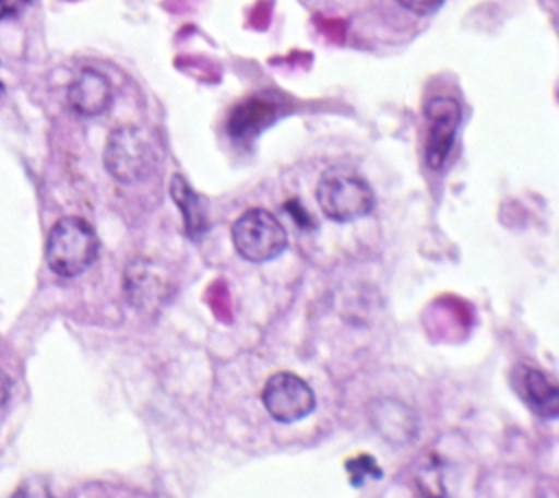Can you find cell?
Returning <instances> with one entry per match:
<instances>
[{
  "mask_svg": "<svg viewBox=\"0 0 559 498\" xmlns=\"http://www.w3.org/2000/svg\"><path fill=\"white\" fill-rule=\"evenodd\" d=\"M173 290L168 275L151 260L138 258L124 271V293L133 308L155 310Z\"/></svg>",
  "mask_w": 559,
  "mask_h": 498,
  "instance_id": "obj_7",
  "label": "cell"
},
{
  "mask_svg": "<svg viewBox=\"0 0 559 498\" xmlns=\"http://www.w3.org/2000/svg\"><path fill=\"white\" fill-rule=\"evenodd\" d=\"M231 242L240 258L249 262H269L286 249L288 236L275 214L264 208H251L234 221Z\"/></svg>",
  "mask_w": 559,
  "mask_h": 498,
  "instance_id": "obj_4",
  "label": "cell"
},
{
  "mask_svg": "<svg viewBox=\"0 0 559 498\" xmlns=\"http://www.w3.org/2000/svg\"><path fill=\"white\" fill-rule=\"evenodd\" d=\"M345 470L349 472V476H352V483L354 485H360L365 478H380L382 476V472H380V467L376 465V461H373V456H367V454H362V456H356V459H349L347 463H345Z\"/></svg>",
  "mask_w": 559,
  "mask_h": 498,
  "instance_id": "obj_12",
  "label": "cell"
},
{
  "mask_svg": "<svg viewBox=\"0 0 559 498\" xmlns=\"http://www.w3.org/2000/svg\"><path fill=\"white\" fill-rule=\"evenodd\" d=\"M367 417L373 430L391 446H404L417 435L415 411L397 398H376L367 406Z\"/></svg>",
  "mask_w": 559,
  "mask_h": 498,
  "instance_id": "obj_8",
  "label": "cell"
},
{
  "mask_svg": "<svg viewBox=\"0 0 559 498\" xmlns=\"http://www.w3.org/2000/svg\"><path fill=\"white\" fill-rule=\"evenodd\" d=\"M111 98L114 92L109 79L94 68H83L68 85V105L74 114L85 118L105 114L111 105Z\"/></svg>",
  "mask_w": 559,
  "mask_h": 498,
  "instance_id": "obj_9",
  "label": "cell"
},
{
  "mask_svg": "<svg viewBox=\"0 0 559 498\" xmlns=\"http://www.w3.org/2000/svg\"><path fill=\"white\" fill-rule=\"evenodd\" d=\"M103 164L116 181L140 183L155 173L159 151L155 140L144 129L135 124H120L105 142Z\"/></svg>",
  "mask_w": 559,
  "mask_h": 498,
  "instance_id": "obj_1",
  "label": "cell"
},
{
  "mask_svg": "<svg viewBox=\"0 0 559 498\" xmlns=\"http://www.w3.org/2000/svg\"><path fill=\"white\" fill-rule=\"evenodd\" d=\"M445 0H397V4L415 15H430L437 9H441Z\"/></svg>",
  "mask_w": 559,
  "mask_h": 498,
  "instance_id": "obj_15",
  "label": "cell"
},
{
  "mask_svg": "<svg viewBox=\"0 0 559 498\" xmlns=\"http://www.w3.org/2000/svg\"><path fill=\"white\" fill-rule=\"evenodd\" d=\"M417 487L421 489V494L426 498H443L445 491H443V483H441V474L437 470V465H426L421 467L419 476H417Z\"/></svg>",
  "mask_w": 559,
  "mask_h": 498,
  "instance_id": "obj_13",
  "label": "cell"
},
{
  "mask_svg": "<svg viewBox=\"0 0 559 498\" xmlns=\"http://www.w3.org/2000/svg\"><path fill=\"white\" fill-rule=\"evenodd\" d=\"M170 197L177 203V208L181 210L186 234L190 238H201V234H205V229H207V212L203 208L201 197L179 173L173 175V179H170Z\"/></svg>",
  "mask_w": 559,
  "mask_h": 498,
  "instance_id": "obj_11",
  "label": "cell"
},
{
  "mask_svg": "<svg viewBox=\"0 0 559 498\" xmlns=\"http://www.w3.org/2000/svg\"><path fill=\"white\" fill-rule=\"evenodd\" d=\"M28 4L31 0H0V20L22 13Z\"/></svg>",
  "mask_w": 559,
  "mask_h": 498,
  "instance_id": "obj_16",
  "label": "cell"
},
{
  "mask_svg": "<svg viewBox=\"0 0 559 498\" xmlns=\"http://www.w3.org/2000/svg\"><path fill=\"white\" fill-rule=\"evenodd\" d=\"M317 203L321 212L336 223H349L373 210L371 186L349 170H328L317 183Z\"/></svg>",
  "mask_w": 559,
  "mask_h": 498,
  "instance_id": "obj_3",
  "label": "cell"
},
{
  "mask_svg": "<svg viewBox=\"0 0 559 498\" xmlns=\"http://www.w3.org/2000/svg\"><path fill=\"white\" fill-rule=\"evenodd\" d=\"M426 120H428V135H426V164L432 170H439L445 166L454 138L461 124V107L454 98L450 96H437L428 100L426 109Z\"/></svg>",
  "mask_w": 559,
  "mask_h": 498,
  "instance_id": "obj_6",
  "label": "cell"
},
{
  "mask_svg": "<svg viewBox=\"0 0 559 498\" xmlns=\"http://www.w3.org/2000/svg\"><path fill=\"white\" fill-rule=\"evenodd\" d=\"M260 400L266 413L280 424H295L308 417L317 406L312 387L293 371H275L269 376Z\"/></svg>",
  "mask_w": 559,
  "mask_h": 498,
  "instance_id": "obj_5",
  "label": "cell"
},
{
  "mask_svg": "<svg viewBox=\"0 0 559 498\" xmlns=\"http://www.w3.org/2000/svg\"><path fill=\"white\" fill-rule=\"evenodd\" d=\"M9 393H11V382H9V376L4 374V369L0 367V406L9 400Z\"/></svg>",
  "mask_w": 559,
  "mask_h": 498,
  "instance_id": "obj_17",
  "label": "cell"
},
{
  "mask_svg": "<svg viewBox=\"0 0 559 498\" xmlns=\"http://www.w3.org/2000/svg\"><path fill=\"white\" fill-rule=\"evenodd\" d=\"M98 256V236L81 216L59 218L46 238V262L61 277H76L87 271Z\"/></svg>",
  "mask_w": 559,
  "mask_h": 498,
  "instance_id": "obj_2",
  "label": "cell"
},
{
  "mask_svg": "<svg viewBox=\"0 0 559 498\" xmlns=\"http://www.w3.org/2000/svg\"><path fill=\"white\" fill-rule=\"evenodd\" d=\"M9 498H52V494L44 481L31 478V481H24Z\"/></svg>",
  "mask_w": 559,
  "mask_h": 498,
  "instance_id": "obj_14",
  "label": "cell"
},
{
  "mask_svg": "<svg viewBox=\"0 0 559 498\" xmlns=\"http://www.w3.org/2000/svg\"><path fill=\"white\" fill-rule=\"evenodd\" d=\"M513 387L520 398L542 417H557L559 413V389L539 369L528 365H518L513 369Z\"/></svg>",
  "mask_w": 559,
  "mask_h": 498,
  "instance_id": "obj_10",
  "label": "cell"
}]
</instances>
